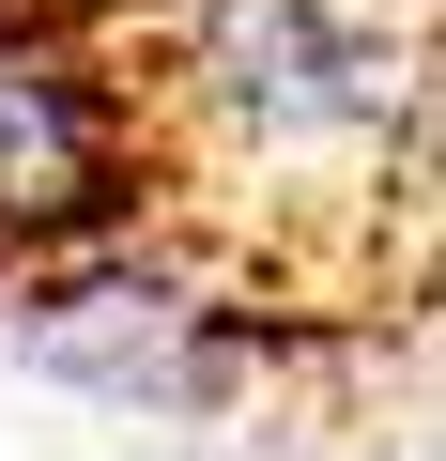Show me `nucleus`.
I'll list each match as a JSON object with an SVG mask.
<instances>
[{"label":"nucleus","instance_id":"1","mask_svg":"<svg viewBox=\"0 0 446 461\" xmlns=\"http://www.w3.org/2000/svg\"><path fill=\"white\" fill-rule=\"evenodd\" d=\"M169 215V123H154V62L0 0V277H62L108 262Z\"/></svg>","mask_w":446,"mask_h":461}]
</instances>
